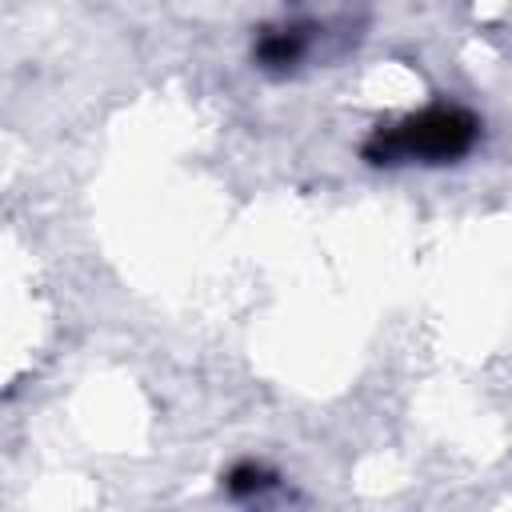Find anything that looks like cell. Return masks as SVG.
<instances>
[{
	"label": "cell",
	"mask_w": 512,
	"mask_h": 512,
	"mask_svg": "<svg viewBox=\"0 0 512 512\" xmlns=\"http://www.w3.org/2000/svg\"><path fill=\"white\" fill-rule=\"evenodd\" d=\"M308 48H312V24H276L260 32L252 56L268 72H288L308 56Z\"/></svg>",
	"instance_id": "cell-2"
},
{
	"label": "cell",
	"mask_w": 512,
	"mask_h": 512,
	"mask_svg": "<svg viewBox=\"0 0 512 512\" xmlns=\"http://www.w3.org/2000/svg\"><path fill=\"white\" fill-rule=\"evenodd\" d=\"M476 140H480V120L468 108L432 104L388 128L380 124L360 152L368 164H448L468 156Z\"/></svg>",
	"instance_id": "cell-1"
},
{
	"label": "cell",
	"mask_w": 512,
	"mask_h": 512,
	"mask_svg": "<svg viewBox=\"0 0 512 512\" xmlns=\"http://www.w3.org/2000/svg\"><path fill=\"white\" fill-rule=\"evenodd\" d=\"M276 484V476L264 468V464H256V460H240V464H232L228 468V476H224V488L232 492V496H260L264 488H272Z\"/></svg>",
	"instance_id": "cell-3"
}]
</instances>
